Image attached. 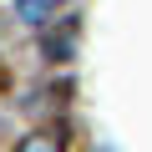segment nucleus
I'll return each mask as SVG.
<instances>
[{"mask_svg":"<svg viewBox=\"0 0 152 152\" xmlns=\"http://www.w3.org/2000/svg\"><path fill=\"white\" fill-rule=\"evenodd\" d=\"M66 46H71V31H56V36H46V51H51V56H61Z\"/></svg>","mask_w":152,"mask_h":152,"instance_id":"obj_2","label":"nucleus"},{"mask_svg":"<svg viewBox=\"0 0 152 152\" xmlns=\"http://www.w3.org/2000/svg\"><path fill=\"white\" fill-rule=\"evenodd\" d=\"M20 152H56V147H51L46 137H26V142H20Z\"/></svg>","mask_w":152,"mask_h":152,"instance_id":"obj_3","label":"nucleus"},{"mask_svg":"<svg viewBox=\"0 0 152 152\" xmlns=\"http://www.w3.org/2000/svg\"><path fill=\"white\" fill-rule=\"evenodd\" d=\"M56 5H61V0H15V10H20L26 20H46Z\"/></svg>","mask_w":152,"mask_h":152,"instance_id":"obj_1","label":"nucleus"}]
</instances>
